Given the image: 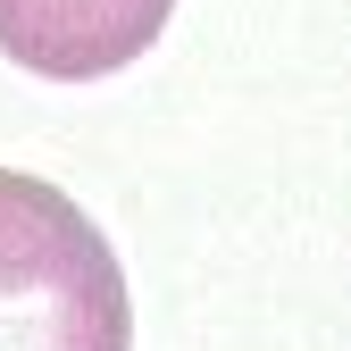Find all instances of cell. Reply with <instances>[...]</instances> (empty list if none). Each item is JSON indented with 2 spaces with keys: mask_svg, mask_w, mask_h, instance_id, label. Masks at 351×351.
Returning a JSON list of instances; mask_svg holds the SVG:
<instances>
[{
  "mask_svg": "<svg viewBox=\"0 0 351 351\" xmlns=\"http://www.w3.org/2000/svg\"><path fill=\"white\" fill-rule=\"evenodd\" d=\"M0 351H134L125 268L59 184L0 167Z\"/></svg>",
  "mask_w": 351,
  "mask_h": 351,
  "instance_id": "cell-1",
  "label": "cell"
},
{
  "mask_svg": "<svg viewBox=\"0 0 351 351\" xmlns=\"http://www.w3.org/2000/svg\"><path fill=\"white\" fill-rule=\"evenodd\" d=\"M176 0H0V51L51 84H93L134 67Z\"/></svg>",
  "mask_w": 351,
  "mask_h": 351,
  "instance_id": "cell-2",
  "label": "cell"
}]
</instances>
